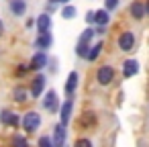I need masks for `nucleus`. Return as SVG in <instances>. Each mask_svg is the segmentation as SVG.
<instances>
[{
  "mask_svg": "<svg viewBox=\"0 0 149 147\" xmlns=\"http://www.w3.org/2000/svg\"><path fill=\"white\" fill-rule=\"evenodd\" d=\"M76 13H78V10H76V6H72V4H65V6L61 8V17H63V19H68V21H70V19H74V17H76Z\"/></svg>",
  "mask_w": 149,
  "mask_h": 147,
  "instance_id": "412c9836",
  "label": "nucleus"
},
{
  "mask_svg": "<svg viewBox=\"0 0 149 147\" xmlns=\"http://www.w3.org/2000/svg\"><path fill=\"white\" fill-rule=\"evenodd\" d=\"M2 35H4V23L0 21V37H2Z\"/></svg>",
  "mask_w": 149,
  "mask_h": 147,
  "instance_id": "c756f323",
  "label": "nucleus"
},
{
  "mask_svg": "<svg viewBox=\"0 0 149 147\" xmlns=\"http://www.w3.org/2000/svg\"><path fill=\"white\" fill-rule=\"evenodd\" d=\"M108 23H110V13H108V10H104V8L94 10V25H98V27H106Z\"/></svg>",
  "mask_w": 149,
  "mask_h": 147,
  "instance_id": "4468645a",
  "label": "nucleus"
},
{
  "mask_svg": "<svg viewBox=\"0 0 149 147\" xmlns=\"http://www.w3.org/2000/svg\"><path fill=\"white\" fill-rule=\"evenodd\" d=\"M102 47H104V43H102V41H98L96 45H92V47H90V51H88V55H86V59H88V61H96V59H98V55H100V51H102Z\"/></svg>",
  "mask_w": 149,
  "mask_h": 147,
  "instance_id": "a211bd4d",
  "label": "nucleus"
},
{
  "mask_svg": "<svg viewBox=\"0 0 149 147\" xmlns=\"http://www.w3.org/2000/svg\"><path fill=\"white\" fill-rule=\"evenodd\" d=\"M21 125H23V129L31 135V133H35V131L41 127V114L35 112V110H29V112L23 116V123H21Z\"/></svg>",
  "mask_w": 149,
  "mask_h": 147,
  "instance_id": "f03ea898",
  "label": "nucleus"
},
{
  "mask_svg": "<svg viewBox=\"0 0 149 147\" xmlns=\"http://www.w3.org/2000/svg\"><path fill=\"white\" fill-rule=\"evenodd\" d=\"M135 47V33L133 31H125L118 37V49L120 51H131Z\"/></svg>",
  "mask_w": 149,
  "mask_h": 147,
  "instance_id": "39448f33",
  "label": "nucleus"
},
{
  "mask_svg": "<svg viewBox=\"0 0 149 147\" xmlns=\"http://www.w3.org/2000/svg\"><path fill=\"white\" fill-rule=\"evenodd\" d=\"M72 108H74V98H65V102L61 104V108H59V123L65 127L68 123H70V118H72Z\"/></svg>",
  "mask_w": 149,
  "mask_h": 147,
  "instance_id": "423d86ee",
  "label": "nucleus"
},
{
  "mask_svg": "<svg viewBox=\"0 0 149 147\" xmlns=\"http://www.w3.org/2000/svg\"><path fill=\"white\" fill-rule=\"evenodd\" d=\"M8 8L15 17H23L27 13V2L25 0H8Z\"/></svg>",
  "mask_w": 149,
  "mask_h": 147,
  "instance_id": "f8f14e48",
  "label": "nucleus"
},
{
  "mask_svg": "<svg viewBox=\"0 0 149 147\" xmlns=\"http://www.w3.org/2000/svg\"><path fill=\"white\" fill-rule=\"evenodd\" d=\"M104 31H106V27H98L96 29V35H104Z\"/></svg>",
  "mask_w": 149,
  "mask_h": 147,
  "instance_id": "c85d7f7f",
  "label": "nucleus"
},
{
  "mask_svg": "<svg viewBox=\"0 0 149 147\" xmlns=\"http://www.w3.org/2000/svg\"><path fill=\"white\" fill-rule=\"evenodd\" d=\"M116 6H118V0H104V10L110 13V10H114Z\"/></svg>",
  "mask_w": 149,
  "mask_h": 147,
  "instance_id": "b1692460",
  "label": "nucleus"
},
{
  "mask_svg": "<svg viewBox=\"0 0 149 147\" xmlns=\"http://www.w3.org/2000/svg\"><path fill=\"white\" fill-rule=\"evenodd\" d=\"M59 2H61V4H68L70 0H49V4H53V6H55V4H59Z\"/></svg>",
  "mask_w": 149,
  "mask_h": 147,
  "instance_id": "cd10ccee",
  "label": "nucleus"
},
{
  "mask_svg": "<svg viewBox=\"0 0 149 147\" xmlns=\"http://www.w3.org/2000/svg\"><path fill=\"white\" fill-rule=\"evenodd\" d=\"M94 123H96V116H94V112H84V116H82V125L90 127V125H94Z\"/></svg>",
  "mask_w": 149,
  "mask_h": 147,
  "instance_id": "5701e85b",
  "label": "nucleus"
},
{
  "mask_svg": "<svg viewBox=\"0 0 149 147\" xmlns=\"http://www.w3.org/2000/svg\"><path fill=\"white\" fill-rule=\"evenodd\" d=\"M74 147H92V141L82 137V139H78V141H76V145H74Z\"/></svg>",
  "mask_w": 149,
  "mask_h": 147,
  "instance_id": "393cba45",
  "label": "nucleus"
},
{
  "mask_svg": "<svg viewBox=\"0 0 149 147\" xmlns=\"http://www.w3.org/2000/svg\"><path fill=\"white\" fill-rule=\"evenodd\" d=\"M29 70H31L29 65H25V63H21V65L17 68V76H25V74H27Z\"/></svg>",
  "mask_w": 149,
  "mask_h": 147,
  "instance_id": "a878e982",
  "label": "nucleus"
},
{
  "mask_svg": "<svg viewBox=\"0 0 149 147\" xmlns=\"http://www.w3.org/2000/svg\"><path fill=\"white\" fill-rule=\"evenodd\" d=\"M96 35V31L92 29V27H88L82 35H80V39H78V45H76V55L78 57H84L86 59V55H88V51H90V41H92V37Z\"/></svg>",
  "mask_w": 149,
  "mask_h": 147,
  "instance_id": "f257e3e1",
  "label": "nucleus"
},
{
  "mask_svg": "<svg viewBox=\"0 0 149 147\" xmlns=\"http://www.w3.org/2000/svg\"><path fill=\"white\" fill-rule=\"evenodd\" d=\"M43 108L47 110V112H57L61 106H59V98H57V92L55 90H47L45 92V98H43Z\"/></svg>",
  "mask_w": 149,
  "mask_h": 147,
  "instance_id": "7ed1b4c3",
  "label": "nucleus"
},
{
  "mask_svg": "<svg viewBox=\"0 0 149 147\" xmlns=\"http://www.w3.org/2000/svg\"><path fill=\"white\" fill-rule=\"evenodd\" d=\"M49 29H51V17H49V13L39 15L37 17V31L39 33H49Z\"/></svg>",
  "mask_w": 149,
  "mask_h": 147,
  "instance_id": "ddd939ff",
  "label": "nucleus"
},
{
  "mask_svg": "<svg viewBox=\"0 0 149 147\" xmlns=\"http://www.w3.org/2000/svg\"><path fill=\"white\" fill-rule=\"evenodd\" d=\"M78 80H80L78 72H70V76H68V80H65V94H68V98L74 96V92H76V88H78Z\"/></svg>",
  "mask_w": 149,
  "mask_h": 147,
  "instance_id": "9b49d317",
  "label": "nucleus"
},
{
  "mask_svg": "<svg viewBox=\"0 0 149 147\" xmlns=\"http://www.w3.org/2000/svg\"><path fill=\"white\" fill-rule=\"evenodd\" d=\"M37 147H55V145H53V139H51V137L43 135V137H39V141H37Z\"/></svg>",
  "mask_w": 149,
  "mask_h": 147,
  "instance_id": "4be33fe9",
  "label": "nucleus"
},
{
  "mask_svg": "<svg viewBox=\"0 0 149 147\" xmlns=\"http://www.w3.org/2000/svg\"><path fill=\"white\" fill-rule=\"evenodd\" d=\"M96 80L100 86H108L112 80H114V70L112 65H100L98 72H96Z\"/></svg>",
  "mask_w": 149,
  "mask_h": 147,
  "instance_id": "20e7f679",
  "label": "nucleus"
},
{
  "mask_svg": "<svg viewBox=\"0 0 149 147\" xmlns=\"http://www.w3.org/2000/svg\"><path fill=\"white\" fill-rule=\"evenodd\" d=\"M51 43H53L51 33H39V35H37V41H35V47H37V49H49Z\"/></svg>",
  "mask_w": 149,
  "mask_h": 147,
  "instance_id": "2eb2a0df",
  "label": "nucleus"
},
{
  "mask_svg": "<svg viewBox=\"0 0 149 147\" xmlns=\"http://www.w3.org/2000/svg\"><path fill=\"white\" fill-rule=\"evenodd\" d=\"M47 63H49V57H47V53H45V51H37V53L31 57V63H29V68L39 72V70H43Z\"/></svg>",
  "mask_w": 149,
  "mask_h": 147,
  "instance_id": "0eeeda50",
  "label": "nucleus"
},
{
  "mask_svg": "<svg viewBox=\"0 0 149 147\" xmlns=\"http://www.w3.org/2000/svg\"><path fill=\"white\" fill-rule=\"evenodd\" d=\"M0 121H2V125L4 127H19L23 121L19 118V114H15V112H10V110H2L0 112Z\"/></svg>",
  "mask_w": 149,
  "mask_h": 147,
  "instance_id": "9d476101",
  "label": "nucleus"
},
{
  "mask_svg": "<svg viewBox=\"0 0 149 147\" xmlns=\"http://www.w3.org/2000/svg\"><path fill=\"white\" fill-rule=\"evenodd\" d=\"M13 98H15L17 102H25V100L29 98V92H27L23 86H17V88L13 90Z\"/></svg>",
  "mask_w": 149,
  "mask_h": 147,
  "instance_id": "6ab92c4d",
  "label": "nucleus"
},
{
  "mask_svg": "<svg viewBox=\"0 0 149 147\" xmlns=\"http://www.w3.org/2000/svg\"><path fill=\"white\" fill-rule=\"evenodd\" d=\"M86 21H88L90 25H94V13H92V10H90V13L86 15Z\"/></svg>",
  "mask_w": 149,
  "mask_h": 147,
  "instance_id": "bb28decb",
  "label": "nucleus"
},
{
  "mask_svg": "<svg viewBox=\"0 0 149 147\" xmlns=\"http://www.w3.org/2000/svg\"><path fill=\"white\" fill-rule=\"evenodd\" d=\"M45 76L43 74H37L35 78H33V82H31V96L33 98H39L41 94H43V88H45Z\"/></svg>",
  "mask_w": 149,
  "mask_h": 147,
  "instance_id": "6e6552de",
  "label": "nucleus"
},
{
  "mask_svg": "<svg viewBox=\"0 0 149 147\" xmlns=\"http://www.w3.org/2000/svg\"><path fill=\"white\" fill-rule=\"evenodd\" d=\"M137 72H139V63H137L135 59H127V61L123 63V76H125V78H133Z\"/></svg>",
  "mask_w": 149,
  "mask_h": 147,
  "instance_id": "dca6fc26",
  "label": "nucleus"
},
{
  "mask_svg": "<svg viewBox=\"0 0 149 147\" xmlns=\"http://www.w3.org/2000/svg\"><path fill=\"white\" fill-rule=\"evenodd\" d=\"M10 145H13V147H29V141H27V137H23V135H13Z\"/></svg>",
  "mask_w": 149,
  "mask_h": 147,
  "instance_id": "aec40b11",
  "label": "nucleus"
},
{
  "mask_svg": "<svg viewBox=\"0 0 149 147\" xmlns=\"http://www.w3.org/2000/svg\"><path fill=\"white\" fill-rule=\"evenodd\" d=\"M145 13L149 15V0H147V4H145Z\"/></svg>",
  "mask_w": 149,
  "mask_h": 147,
  "instance_id": "7c9ffc66",
  "label": "nucleus"
},
{
  "mask_svg": "<svg viewBox=\"0 0 149 147\" xmlns=\"http://www.w3.org/2000/svg\"><path fill=\"white\" fill-rule=\"evenodd\" d=\"M65 135H68L65 127L61 123H57L55 129H53V145L55 147H65Z\"/></svg>",
  "mask_w": 149,
  "mask_h": 147,
  "instance_id": "1a4fd4ad",
  "label": "nucleus"
},
{
  "mask_svg": "<svg viewBox=\"0 0 149 147\" xmlns=\"http://www.w3.org/2000/svg\"><path fill=\"white\" fill-rule=\"evenodd\" d=\"M145 15H147V13H145V4L139 2V0H135V2L131 4V17L139 21V19H143Z\"/></svg>",
  "mask_w": 149,
  "mask_h": 147,
  "instance_id": "f3484780",
  "label": "nucleus"
}]
</instances>
